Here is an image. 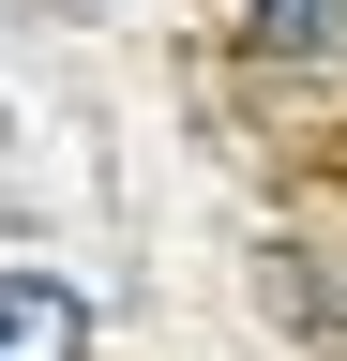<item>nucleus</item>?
Wrapping results in <instances>:
<instances>
[{
	"label": "nucleus",
	"instance_id": "obj_1",
	"mask_svg": "<svg viewBox=\"0 0 347 361\" xmlns=\"http://www.w3.org/2000/svg\"><path fill=\"white\" fill-rule=\"evenodd\" d=\"M0 361H91V301L61 271H0Z\"/></svg>",
	"mask_w": 347,
	"mask_h": 361
},
{
	"label": "nucleus",
	"instance_id": "obj_2",
	"mask_svg": "<svg viewBox=\"0 0 347 361\" xmlns=\"http://www.w3.org/2000/svg\"><path fill=\"white\" fill-rule=\"evenodd\" d=\"M242 45H257L272 75H347V0H257Z\"/></svg>",
	"mask_w": 347,
	"mask_h": 361
}]
</instances>
